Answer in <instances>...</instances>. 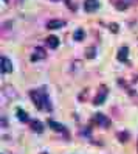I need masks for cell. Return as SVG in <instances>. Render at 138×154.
<instances>
[{"instance_id":"1","label":"cell","mask_w":138,"mask_h":154,"mask_svg":"<svg viewBox=\"0 0 138 154\" xmlns=\"http://www.w3.org/2000/svg\"><path fill=\"white\" fill-rule=\"evenodd\" d=\"M30 97L31 100L34 101L36 107L40 111H51V103H50V98H48V94L47 90H45L44 87L42 89H38V90H31L30 92Z\"/></svg>"},{"instance_id":"2","label":"cell","mask_w":138,"mask_h":154,"mask_svg":"<svg viewBox=\"0 0 138 154\" xmlns=\"http://www.w3.org/2000/svg\"><path fill=\"white\" fill-rule=\"evenodd\" d=\"M107 95H109V89H107V86L101 84V86H99V90H98V94H96V97H95V100H93V104H95V106L103 104V103L106 101Z\"/></svg>"},{"instance_id":"3","label":"cell","mask_w":138,"mask_h":154,"mask_svg":"<svg viewBox=\"0 0 138 154\" xmlns=\"http://www.w3.org/2000/svg\"><path fill=\"white\" fill-rule=\"evenodd\" d=\"M93 120L101 126V128H109V126H110V120L107 119L104 114H95V119Z\"/></svg>"},{"instance_id":"4","label":"cell","mask_w":138,"mask_h":154,"mask_svg":"<svg viewBox=\"0 0 138 154\" xmlns=\"http://www.w3.org/2000/svg\"><path fill=\"white\" fill-rule=\"evenodd\" d=\"M99 8V2L98 0H84V10L87 13H93Z\"/></svg>"},{"instance_id":"5","label":"cell","mask_w":138,"mask_h":154,"mask_svg":"<svg viewBox=\"0 0 138 154\" xmlns=\"http://www.w3.org/2000/svg\"><path fill=\"white\" fill-rule=\"evenodd\" d=\"M0 62H2V73H11V72H13L11 61L8 59L6 56H2V58H0Z\"/></svg>"},{"instance_id":"6","label":"cell","mask_w":138,"mask_h":154,"mask_svg":"<svg viewBox=\"0 0 138 154\" xmlns=\"http://www.w3.org/2000/svg\"><path fill=\"white\" fill-rule=\"evenodd\" d=\"M45 56H47V53H45V50L42 47H38V48H34V53L31 55V61L36 62V61H39V59H44Z\"/></svg>"},{"instance_id":"7","label":"cell","mask_w":138,"mask_h":154,"mask_svg":"<svg viewBox=\"0 0 138 154\" xmlns=\"http://www.w3.org/2000/svg\"><path fill=\"white\" fill-rule=\"evenodd\" d=\"M48 126L53 129V131H56V132H64V134H67V129H65V126L58 123V122H54V120H48Z\"/></svg>"},{"instance_id":"8","label":"cell","mask_w":138,"mask_h":154,"mask_svg":"<svg viewBox=\"0 0 138 154\" xmlns=\"http://www.w3.org/2000/svg\"><path fill=\"white\" fill-rule=\"evenodd\" d=\"M127 55H129V47H121L118 50V55H116V59L118 61H121V62H129L127 61Z\"/></svg>"},{"instance_id":"9","label":"cell","mask_w":138,"mask_h":154,"mask_svg":"<svg viewBox=\"0 0 138 154\" xmlns=\"http://www.w3.org/2000/svg\"><path fill=\"white\" fill-rule=\"evenodd\" d=\"M64 25H65V22H64V20L53 19V20H50V22L47 23V28H48V30H59V28H62Z\"/></svg>"},{"instance_id":"10","label":"cell","mask_w":138,"mask_h":154,"mask_svg":"<svg viewBox=\"0 0 138 154\" xmlns=\"http://www.w3.org/2000/svg\"><path fill=\"white\" fill-rule=\"evenodd\" d=\"M45 42H47V47H50V48H53V50L59 47V39L56 38V36H48Z\"/></svg>"},{"instance_id":"11","label":"cell","mask_w":138,"mask_h":154,"mask_svg":"<svg viewBox=\"0 0 138 154\" xmlns=\"http://www.w3.org/2000/svg\"><path fill=\"white\" fill-rule=\"evenodd\" d=\"M113 2V6L116 8V10H119V11H124L126 8L130 5V3H127L129 0H112Z\"/></svg>"},{"instance_id":"12","label":"cell","mask_w":138,"mask_h":154,"mask_svg":"<svg viewBox=\"0 0 138 154\" xmlns=\"http://www.w3.org/2000/svg\"><path fill=\"white\" fill-rule=\"evenodd\" d=\"M31 129L40 134V132H44V125H42L39 120H33V122H31Z\"/></svg>"},{"instance_id":"13","label":"cell","mask_w":138,"mask_h":154,"mask_svg":"<svg viewBox=\"0 0 138 154\" xmlns=\"http://www.w3.org/2000/svg\"><path fill=\"white\" fill-rule=\"evenodd\" d=\"M17 119H19L20 122H23V123H26V122H30V117H28V114H26L23 109H17Z\"/></svg>"},{"instance_id":"14","label":"cell","mask_w":138,"mask_h":154,"mask_svg":"<svg viewBox=\"0 0 138 154\" xmlns=\"http://www.w3.org/2000/svg\"><path fill=\"white\" fill-rule=\"evenodd\" d=\"M73 38H75V41H82V39H84V30H82V28L76 30L75 34H73Z\"/></svg>"},{"instance_id":"15","label":"cell","mask_w":138,"mask_h":154,"mask_svg":"<svg viewBox=\"0 0 138 154\" xmlns=\"http://www.w3.org/2000/svg\"><path fill=\"white\" fill-rule=\"evenodd\" d=\"M95 56H96V48L95 47H88L87 48V58L88 59H93Z\"/></svg>"},{"instance_id":"16","label":"cell","mask_w":138,"mask_h":154,"mask_svg":"<svg viewBox=\"0 0 138 154\" xmlns=\"http://www.w3.org/2000/svg\"><path fill=\"white\" fill-rule=\"evenodd\" d=\"M118 139H119V142H127L129 140V132H119L118 134Z\"/></svg>"},{"instance_id":"17","label":"cell","mask_w":138,"mask_h":154,"mask_svg":"<svg viewBox=\"0 0 138 154\" xmlns=\"http://www.w3.org/2000/svg\"><path fill=\"white\" fill-rule=\"evenodd\" d=\"M110 30H112L113 33H116L118 31V25L116 23H110Z\"/></svg>"},{"instance_id":"18","label":"cell","mask_w":138,"mask_h":154,"mask_svg":"<svg viewBox=\"0 0 138 154\" xmlns=\"http://www.w3.org/2000/svg\"><path fill=\"white\" fill-rule=\"evenodd\" d=\"M65 3H67V6H71V3H70V0H65Z\"/></svg>"},{"instance_id":"19","label":"cell","mask_w":138,"mask_h":154,"mask_svg":"<svg viewBox=\"0 0 138 154\" xmlns=\"http://www.w3.org/2000/svg\"><path fill=\"white\" fill-rule=\"evenodd\" d=\"M3 2H10V0H3Z\"/></svg>"}]
</instances>
